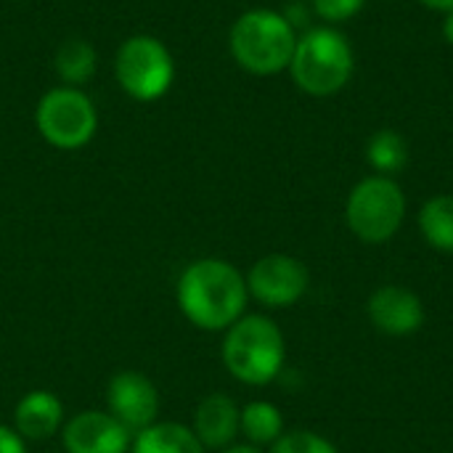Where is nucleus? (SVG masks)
I'll use <instances>...</instances> for the list:
<instances>
[{
  "instance_id": "nucleus-1",
  "label": "nucleus",
  "mask_w": 453,
  "mask_h": 453,
  "mask_svg": "<svg viewBox=\"0 0 453 453\" xmlns=\"http://www.w3.org/2000/svg\"><path fill=\"white\" fill-rule=\"evenodd\" d=\"M178 308L202 332H226L250 303L244 273L220 257H202L183 268L178 279Z\"/></svg>"
},
{
  "instance_id": "nucleus-2",
  "label": "nucleus",
  "mask_w": 453,
  "mask_h": 453,
  "mask_svg": "<svg viewBox=\"0 0 453 453\" xmlns=\"http://www.w3.org/2000/svg\"><path fill=\"white\" fill-rule=\"evenodd\" d=\"M223 366L250 388L271 385L287 364V340L279 324L263 313H244L223 337Z\"/></svg>"
},
{
  "instance_id": "nucleus-3",
  "label": "nucleus",
  "mask_w": 453,
  "mask_h": 453,
  "mask_svg": "<svg viewBox=\"0 0 453 453\" xmlns=\"http://www.w3.org/2000/svg\"><path fill=\"white\" fill-rule=\"evenodd\" d=\"M297 45V27L273 8L244 11L228 35L234 61L257 77H271L289 69Z\"/></svg>"
},
{
  "instance_id": "nucleus-4",
  "label": "nucleus",
  "mask_w": 453,
  "mask_h": 453,
  "mask_svg": "<svg viewBox=\"0 0 453 453\" xmlns=\"http://www.w3.org/2000/svg\"><path fill=\"white\" fill-rule=\"evenodd\" d=\"M356 72V53L342 29L321 24L297 35L289 74L295 85L316 98L340 93Z\"/></svg>"
},
{
  "instance_id": "nucleus-5",
  "label": "nucleus",
  "mask_w": 453,
  "mask_h": 453,
  "mask_svg": "<svg viewBox=\"0 0 453 453\" xmlns=\"http://www.w3.org/2000/svg\"><path fill=\"white\" fill-rule=\"evenodd\" d=\"M406 194L401 183L390 175L361 178L345 202V223L356 239L364 244L390 242L406 220Z\"/></svg>"
},
{
  "instance_id": "nucleus-6",
  "label": "nucleus",
  "mask_w": 453,
  "mask_h": 453,
  "mask_svg": "<svg viewBox=\"0 0 453 453\" xmlns=\"http://www.w3.org/2000/svg\"><path fill=\"white\" fill-rule=\"evenodd\" d=\"M119 88L135 101H157L162 98L175 77V64L167 45L151 35L127 37L114 61Z\"/></svg>"
},
{
  "instance_id": "nucleus-7",
  "label": "nucleus",
  "mask_w": 453,
  "mask_h": 453,
  "mask_svg": "<svg viewBox=\"0 0 453 453\" xmlns=\"http://www.w3.org/2000/svg\"><path fill=\"white\" fill-rule=\"evenodd\" d=\"M35 125L53 149L74 151L90 143V138L96 135L98 114L93 101L80 88L61 85L40 98Z\"/></svg>"
},
{
  "instance_id": "nucleus-8",
  "label": "nucleus",
  "mask_w": 453,
  "mask_h": 453,
  "mask_svg": "<svg viewBox=\"0 0 453 453\" xmlns=\"http://www.w3.org/2000/svg\"><path fill=\"white\" fill-rule=\"evenodd\" d=\"M244 279H247L250 297H255L260 305L271 311L297 305L311 289L308 265L300 257H292L284 252L260 257Z\"/></svg>"
},
{
  "instance_id": "nucleus-9",
  "label": "nucleus",
  "mask_w": 453,
  "mask_h": 453,
  "mask_svg": "<svg viewBox=\"0 0 453 453\" xmlns=\"http://www.w3.org/2000/svg\"><path fill=\"white\" fill-rule=\"evenodd\" d=\"M106 406H109V414L130 435H138L157 422L159 393L149 377L138 372H119L111 377L106 388Z\"/></svg>"
},
{
  "instance_id": "nucleus-10",
  "label": "nucleus",
  "mask_w": 453,
  "mask_h": 453,
  "mask_svg": "<svg viewBox=\"0 0 453 453\" xmlns=\"http://www.w3.org/2000/svg\"><path fill=\"white\" fill-rule=\"evenodd\" d=\"M366 316L372 326L388 337H411L425 326L422 297L401 284H382L366 300Z\"/></svg>"
},
{
  "instance_id": "nucleus-11",
  "label": "nucleus",
  "mask_w": 453,
  "mask_h": 453,
  "mask_svg": "<svg viewBox=\"0 0 453 453\" xmlns=\"http://www.w3.org/2000/svg\"><path fill=\"white\" fill-rule=\"evenodd\" d=\"M66 453H127L130 433L109 411H82L64 425Z\"/></svg>"
},
{
  "instance_id": "nucleus-12",
  "label": "nucleus",
  "mask_w": 453,
  "mask_h": 453,
  "mask_svg": "<svg viewBox=\"0 0 453 453\" xmlns=\"http://www.w3.org/2000/svg\"><path fill=\"white\" fill-rule=\"evenodd\" d=\"M239 419H242V409L236 406L234 398L228 395H207L194 414V435L199 438V443L210 451H223L228 446H234L236 435H239Z\"/></svg>"
},
{
  "instance_id": "nucleus-13",
  "label": "nucleus",
  "mask_w": 453,
  "mask_h": 453,
  "mask_svg": "<svg viewBox=\"0 0 453 453\" xmlns=\"http://www.w3.org/2000/svg\"><path fill=\"white\" fill-rule=\"evenodd\" d=\"M64 425V406L48 390L27 393L13 411V430L24 441H48Z\"/></svg>"
},
{
  "instance_id": "nucleus-14",
  "label": "nucleus",
  "mask_w": 453,
  "mask_h": 453,
  "mask_svg": "<svg viewBox=\"0 0 453 453\" xmlns=\"http://www.w3.org/2000/svg\"><path fill=\"white\" fill-rule=\"evenodd\" d=\"M130 453H207L191 427L180 422H154L133 435Z\"/></svg>"
},
{
  "instance_id": "nucleus-15",
  "label": "nucleus",
  "mask_w": 453,
  "mask_h": 453,
  "mask_svg": "<svg viewBox=\"0 0 453 453\" xmlns=\"http://www.w3.org/2000/svg\"><path fill=\"white\" fill-rule=\"evenodd\" d=\"M419 231L422 239L443 252L453 255V194H438L430 196L422 207H419Z\"/></svg>"
},
{
  "instance_id": "nucleus-16",
  "label": "nucleus",
  "mask_w": 453,
  "mask_h": 453,
  "mask_svg": "<svg viewBox=\"0 0 453 453\" xmlns=\"http://www.w3.org/2000/svg\"><path fill=\"white\" fill-rule=\"evenodd\" d=\"M284 417L271 401H252L242 409L239 435L247 438L250 446H273L284 435Z\"/></svg>"
},
{
  "instance_id": "nucleus-17",
  "label": "nucleus",
  "mask_w": 453,
  "mask_h": 453,
  "mask_svg": "<svg viewBox=\"0 0 453 453\" xmlns=\"http://www.w3.org/2000/svg\"><path fill=\"white\" fill-rule=\"evenodd\" d=\"M366 162L377 175H398L409 165V143L398 130L382 127L366 141Z\"/></svg>"
},
{
  "instance_id": "nucleus-18",
  "label": "nucleus",
  "mask_w": 453,
  "mask_h": 453,
  "mask_svg": "<svg viewBox=\"0 0 453 453\" xmlns=\"http://www.w3.org/2000/svg\"><path fill=\"white\" fill-rule=\"evenodd\" d=\"M56 74L69 82V88L88 82L96 74V64L98 56L93 50V45L88 40H66L58 50H56Z\"/></svg>"
},
{
  "instance_id": "nucleus-19",
  "label": "nucleus",
  "mask_w": 453,
  "mask_h": 453,
  "mask_svg": "<svg viewBox=\"0 0 453 453\" xmlns=\"http://www.w3.org/2000/svg\"><path fill=\"white\" fill-rule=\"evenodd\" d=\"M271 453H340L337 446L313 433V430H287L273 446H271Z\"/></svg>"
},
{
  "instance_id": "nucleus-20",
  "label": "nucleus",
  "mask_w": 453,
  "mask_h": 453,
  "mask_svg": "<svg viewBox=\"0 0 453 453\" xmlns=\"http://www.w3.org/2000/svg\"><path fill=\"white\" fill-rule=\"evenodd\" d=\"M364 3L366 0H311L313 13L329 27H340V24L356 19L361 13Z\"/></svg>"
},
{
  "instance_id": "nucleus-21",
  "label": "nucleus",
  "mask_w": 453,
  "mask_h": 453,
  "mask_svg": "<svg viewBox=\"0 0 453 453\" xmlns=\"http://www.w3.org/2000/svg\"><path fill=\"white\" fill-rule=\"evenodd\" d=\"M0 453H27L24 438L13 427L0 425Z\"/></svg>"
},
{
  "instance_id": "nucleus-22",
  "label": "nucleus",
  "mask_w": 453,
  "mask_h": 453,
  "mask_svg": "<svg viewBox=\"0 0 453 453\" xmlns=\"http://www.w3.org/2000/svg\"><path fill=\"white\" fill-rule=\"evenodd\" d=\"M417 3H422L425 8L438 11V13H449V11H453V0H417Z\"/></svg>"
},
{
  "instance_id": "nucleus-23",
  "label": "nucleus",
  "mask_w": 453,
  "mask_h": 453,
  "mask_svg": "<svg viewBox=\"0 0 453 453\" xmlns=\"http://www.w3.org/2000/svg\"><path fill=\"white\" fill-rule=\"evenodd\" d=\"M443 37H446V42L453 48V11L443 13Z\"/></svg>"
},
{
  "instance_id": "nucleus-24",
  "label": "nucleus",
  "mask_w": 453,
  "mask_h": 453,
  "mask_svg": "<svg viewBox=\"0 0 453 453\" xmlns=\"http://www.w3.org/2000/svg\"><path fill=\"white\" fill-rule=\"evenodd\" d=\"M220 453H263L257 446H250V443H242V446H228V449H223Z\"/></svg>"
}]
</instances>
